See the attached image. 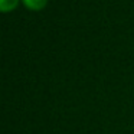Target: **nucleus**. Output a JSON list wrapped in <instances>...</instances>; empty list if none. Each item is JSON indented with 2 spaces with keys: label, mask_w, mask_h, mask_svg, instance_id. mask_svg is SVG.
I'll use <instances>...</instances> for the list:
<instances>
[{
  "label": "nucleus",
  "mask_w": 134,
  "mask_h": 134,
  "mask_svg": "<svg viewBox=\"0 0 134 134\" xmlns=\"http://www.w3.org/2000/svg\"><path fill=\"white\" fill-rule=\"evenodd\" d=\"M48 2L49 0H22V4L32 12H39L48 6Z\"/></svg>",
  "instance_id": "nucleus-1"
},
{
  "label": "nucleus",
  "mask_w": 134,
  "mask_h": 134,
  "mask_svg": "<svg viewBox=\"0 0 134 134\" xmlns=\"http://www.w3.org/2000/svg\"><path fill=\"white\" fill-rule=\"evenodd\" d=\"M20 3H22V0H0V10L3 13L12 12V10H15Z\"/></svg>",
  "instance_id": "nucleus-2"
}]
</instances>
